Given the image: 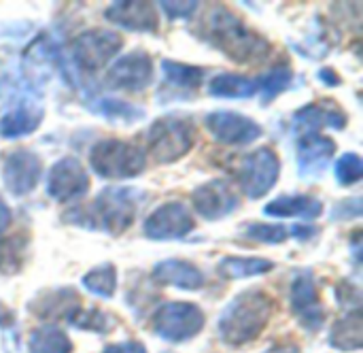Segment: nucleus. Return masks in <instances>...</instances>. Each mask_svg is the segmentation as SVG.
Returning a JSON list of instances; mask_svg holds the SVG:
<instances>
[{"label": "nucleus", "mask_w": 363, "mask_h": 353, "mask_svg": "<svg viewBox=\"0 0 363 353\" xmlns=\"http://www.w3.org/2000/svg\"><path fill=\"white\" fill-rule=\"evenodd\" d=\"M204 38L236 64H257L270 55V43L230 9L213 6L202 21Z\"/></svg>", "instance_id": "obj_1"}, {"label": "nucleus", "mask_w": 363, "mask_h": 353, "mask_svg": "<svg viewBox=\"0 0 363 353\" xmlns=\"http://www.w3.org/2000/svg\"><path fill=\"white\" fill-rule=\"evenodd\" d=\"M274 313V300L264 290H247L240 292L221 313L217 330L219 339L230 347H240L255 341L266 326L270 324Z\"/></svg>", "instance_id": "obj_2"}, {"label": "nucleus", "mask_w": 363, "mask_h": 353, "mask_svg": "<svg viewBox=\"0 0 363 353\" xmlns=\"http://www.w3.org/2000/svg\"><path fill=\"white\" fill-rule=\"evenodd\" d=\"M143 202H145V194L138 188H106L96 196V200L89 207L66 213V215H74V217H66V222L74 224L77 219L85 217L81 226L87 230L121 234L134 224Z\"/></svg>", "instance_id": "obj_3"}, {"label": "nucleus", "mask_w": 363, "mask_h": 353, "mask_svg": "<svg viewBox=\"0 0 363 353\" xmlns=\"http://www.w3.org/2000/svg\"><path fill=\"white\" fill-rule=\"evenodd\" d=\"M196 145V124L187 115H166L153 121L147 132V147L157 164H172L185 158Z\"/></svg>", "instance_id": "obj_4"}, {"label": "nucleus", "mask_w": 363, "mask_h": 353, "mask_svg": "<svg viewBox=\"0 0 363 353\" xmlns=\"http://www.w3.org/2000/svg\"><path fill=\"white\" fill-rule=\"evenodd\" d=\"M91 170L108 181H125L138 177L147 166V156L140 147L119 139L98 141L89 151Z\"/></svg>", "instance_id": "obj_5"}, {"label": "nucleus", "mask_w": 363, "mask_h": 353, "mask_svg": "<svg viewBox=\"0 0 363 353\" xmlns=\"http://www.w3.org/2000/svg\"><path fill=\"white\" fill-rule=\"evenodd\" d=\"M281 160L274 149L259 147L245 158L238 160L234 168V177L242 190V194L251 200L264 198L279 181Z\"/></svg>", "instance_id": "obj_6"}, {"label": "nucleus", "mask_w": 363, "mask_h": 353, "mask_svg": "<svg viewBox=\"0 0 363 353\" xmlns=\"http://www.w3.org/2000/svg\"><path fill=\"white\" fill-rule=\"evenodd\" d=\"M204 324L206 317L194 303H164L151 320L153 332L168 343H187L196 339Z\"/></svg>", "instance_id": "obj_7"}, {"label": "nucleus", "mask_w": 363, "mask_h": 353, "mask_svg": "<svg viewBox=\"0 0 363 353\" xmlns=\"http://www.w3.org/2000/svg\"><path fill=\"white\" fill-rule=\"evenodd\" d=\"M196 228L194 213L187 205L170 200L160 205L143 226V234L151 241H181L189 237Z\"/></svg>", "instance_id": "obj_8"}, {"label": "nucleus", "mask_w": 363, "mask_h": 353, "mask_svg": "<svg viewBox=\"0 0 363 353\" xmlns=\"http://www.w3.org/2000/svg\"><path fill=\"white\" fill-rule=\"evenodd\" d=\"M2 185L11 196H28L43 177V160L32 149L9 151L2 160Z\"/></svg>", "instance_id": "obj_9"}, {"label": "nucleus", "mask_w": 363, "mask_h": 353, "mask_svg": "<svg viewBox=\"0 0 363 353\" xmlns=\"http://www.w3.org/2000/svg\"><path fill=\"white\" fill-rule=\"evenodd\" d=\"M121 45V36L113 30H87L72 40V58L85 70H100L119 53Z\"/></svg>", "instance_id": "obj_10"}, {"label": "nucleus", "mask_w": 363, "mask_h": 353, "mask_svg": "<svg viewBox=\"0 0 363 353\" xmlns=\"http://www.w3.org/2000/svg\"><path fill=\"white\" fill-rule=\"evenodd\" d=\"M153 60L147 51L134 49L115 60L106 70V85L123 92H143L153 83Z\"/></svg>", "instance_id": "obj_11"}, {"label": "nucleus", "mask_w": 363, "mask_h": 353, "mask_svg": "<svg viewBox=\"0 0 363 353\" xmlns=\"http://www.w3.org/2000/svg\"><path fill=\"white\" fill-rule=\"evenodd\" d=\"M204 124L215 141L232 147L251 145L264 134V128L255 119L236 111H213L204 117Z\"/></svg>", "instance_id": "obj_12"}, {"label": "nucleus", "mask_w": 363, "mask_h": 353, "mask_svg": "<svg viewBox=\"0 0 363 353\" xmlns=\"http://www.w3.org/2000/svg\"><path fill=\"white\" fill-rule=\"evenodd\" d=\"M87 192H89V175L77 158L66 156L51 166L47 177V194L55 202L79 200Z\"/></svg>", "instance_id": "obj_13"}, {"label": "nucleus", "mask_w": 363, "mask_h": 353, "mask_svg": "<svg viewBox=\"0 0 363 353\" xmlns=\"http://www.w3.org/2000/svg\"><path fill=\"white\" fill-rule=\"evenodd\" d=\"M191 205L198 215H202L208 222H217V219L232 215L238 209L240 198L228 181L215 179V181H206L194 190Z\"/></svg>", "instance_id": "obj_14"}, {"label": "nucleus", "mask_w": 363, "mask_h": 353, "mask_svg": "<svg viewBox=\"0 0 363 353\" xmlns=\"http://www.w3.org/2000/svg\"><path fill=\"white\" fill-rule=\"evenodd\" d=\"M291 309L298 315L300 324L308 330H319L325 322V311L319 300V292L315 279L308 271H302L294 277L289 290Z\"/></svg>", "instance_id": "obj_15"}, {"label": "nucleus", "mask_w": 363, "mask_h": 353, "mask_svg": "<svg viewBox=\"0 0 363 353\" xmlns=\"http://www.w3.org/2000/svg\"><path fill=\"white\" fill-rule=\"evenodd\" d=\"M43 117L45 111L34 96L11 98L9 111L0 117V136L9 141L28 136L43 124Z\"/></svg>", "instance_id": "obj_16"}, {"label": "nucleus", "mask_w": 363, "mask_h": 353, "mask_svg": "<svg viewBox=\"0 0 363 353\" xmlns=\"http://www.w3.org/2000/svg\"><path fill=\"white\" fill-rule=\"evenodd\" d=\"M336 153V143L325 134H304L298 141V173L306 181L319 179L328 166L332 156Z\"/></svg>", "instance_id": "obj_17"}, {"label": "nucleus", "mask_w": 363, "mask_h": 353, "mask_svg": "<svg viewBox=\"0 0 363 353\" xmlns=\"http://www.w3.org/2000/svg\"><path fill=\"white\" fill-rule=\"evenodd\" d=\"M151 277L160 286L177 288V290H183V292H198L206 283L204 273L196 264H191L187 260H181V258H168V260L157 262L153 266Z\"/></svg>", "instance_id": "obj_18"}, {"label": "nucleus", "mask_w": 363, "mask_h": 353, "mask_svg": "<svg viewBox=\"0 0 363 353\" xmlns=\"http://www.w3.org/2000/svg\"><path fill=\"white\" fill-rule=\"evenodd\" d=\"M104 17L130 32H155L160 28V17L149 2H113Z\"/></svg>", "instance_id": "obj_19"}, {"label": "nucleus", "mask_w": 363, "mask_h": 353, "mask_svg": "<svg viewBox=\"0 0 363 353\" xmlns=\"http://www.w3.org/2000/svg\"><path fill=\"white\" fill-rule=\"evenodd\" d=\"M79 300H81L79 294L70 288L49 290L30 303V311L38 320H66V322H70V317L81 309Z\"/></svg>", "instance_id": "obj_20"}, {"label": "nucleus", "mask_w": 363, "mask_h": 353, "mask_svg": "<svg viewBox=\"0 0 363 353\" xmlns=\"http://www.w3.org/2000/svg\"><path fill=\"white\" fill-rule=\"evenodd\" d=\"M323 202L315 196H279L264 207L268 217H296V219H317L323 215Z\"/></svg>", "instance_id": "obj_21"}, {"label": "nucleus", "mask_w": 363, "mask_h": 353, "mask_svg": "<svg viewBox=\"0 0 363 353\" xmlns=\"http://www.w3.org/2000/svg\"><path fill=\"white\" fill-rule=\"evenodd\" d=\"M274 268L272 260L266 258H253V256H230L219 260L217 264V273L221 279L225 281H238V279H249V277H259L266 275Z\"/></svg>", "instance_id": "obj_22"}, {"label": "nucleus", "mask_w": 363, "mask_h": 353, "mask_svg": "<svg viewBox=\"0 0 363 353\" xmlns=\"http://www.w3.org/2000/svg\"><path fill=\"white\" fill-rule=\"evenodd\" d=\"M208 94L215 98H251L257 94V81L236 72H219L208 81Z\"/></svg>", "instance_id": "obj_23"}, {"label": "nucleus", "mask_w": 363, "mask_h": 353, "mask_svg": "<svg viewBox=\"0 0 363 353\" xmlns=\"http://www.w3.org/2000/svg\"><path fill=\"white\" fill-rule=\"evenodd\" d=\"M328 343L334 349H338V352H359L363 343V328L359 311H353V313H347L345 317H340L332 326Z\"/></svg>", "instance_id": "obj_24"}, {"label": "nucleus", "mask_w": 363, "mask_h": 353, "mask_svg": "<svg viewBox=\"0 0 363 353\" xmlns=\"http://www.w3.org/2000/svg\"><path fill=\"white\" fill-rule=\"evenodd\" d=\"M294 124H296V128H300V132L315 134L321 126H330L334 130H340V128H345L347 119L340 111H328L321 104H308V107L296 111Z\"/></svg>", "instance_id": "obj_25"}, {"label": "nucleus", "mask_w": 363, "mask_h": 353, "mask_svg": "<svg viewBox=\"0 0 363 353\" xmlns=\"http://www.w3.org/2000/svg\"><path fill=\"white\" fill-rule=\"evenodd\" d=\"M162 75H164L166 85H170L172 89H183V92H196L204 81V68L174 62V60L162 62Z\"/></svg>", "instance_id": "obj_26"}, {"label": "nucleus", "mask_w": 363, "mask_h": 353, "mask_svg": "<svg viewBox=\"0 0 363 353\" xmlns=\"http://www.w3.org/2000/svg\"><path fill=\"white\" fill-rule=\"evenodd\" d=\"M30 353H72V343L68 335L55 326L36 328L28 341Z\"/></svg>", "instance_id": "obj_27"}, {"label": "nucleus", "mask_w": 363, "mask_h": 353, "mask_svg": "<svg viewBox=\"0 0 363 353\" xmlns=\"http://www.w3.org/2000/svg\"><path fill=\"white\" fill-rule=\"evenodd\" d=\"M94 111L98 115H102L108 121H117V124H136L145 117V109L125 102L121 98H100L94 102Z\"/></svg>", "instance_id": "obj_28"}, {"label": "nucleus", "mask_w": 363, "mask_h": 353, "mask_svg": "<svg viewBox=\"0 0 363 353\" xmlns=\"http://www.w3.org/2000/svg\"><path fill=\"white\" fill-rule=\"evenodd\" d=\"M83 288L98 298H113L117 290V268L113 264H100L87 271L81 279Z\"/></svg>", "instance_id": "obj_29"}, {"label": "nucleus", "mask_w": 363, "mask_h": 353, "mask_svg": "<svg viewBox=\"0 0 363 353\" xmlns=\"http://www.w3.org/2000/svg\"><path fill=\"white\" fill-rule=\"evenodd\" d=\"M291 81H294V72L287 66L274 68V70L266 72L264 77H259L257 79V92H262V102L264 104L272 102L277 96H281L285 89H289Z\"/></svg>", "instance_id": "obj_30"}, {"label": "nucleus", "mask_w": 363, "mask_h": 353, "mask_svg": "<svg viewBox=\"0 0 363 353\" xmlns=\"http://www.w3.org/2000/svg\"><path fill=\"white\" fill-rule=\"evenodd\" d=\"M242 234L255 243H266V245H281L287 241V228L281 226V224H259V222H253V224H247L242 228Z\"/></svg>", "instance_id": "obj_31"}, {"label": "nucleus", "mask_w": 363, "mask_h": 353, "mask_svg": "<svg viewBox=\"0 0 363 353\" xmlns=\"http://www.w3.org/2000/svg\"><path fill=\"white\" fill-rule=\"evenodd\" d=\"M23 239H0V273H17L23 262Z\"/></svg>", "instance_id": "obj_32"}, {"label": "nucleus", "mask_w": 363, "mask_h": 353, "mask_svg": "<svg viewBox=\"0 0 363 353\" xmlns=\"http://www.w3.org/2000/svg\"><path fill=\"white\" fill-rule=\"evenodd\" d=\"M336 179L340 185H355L357 181H362L363 175V160L359 158V153H345L338 158L336 162Z\"/></svg>", "instance_id": "obj_33"}, {"label": "nucleus", "mask_w": 363, "mask_h": 353, "mask_svg": "<svg viewBox=\"0 0 363 353\" xmlns=\"http://www.w3.org/2000/svg\"><path fill=\"white\" fill-rule=\"evenodd\" d=\"M70 326L79 328V330H91V332H106L111 328V315L98 311V309H79L70 322Z\"/></svg>", "instance_id": "obj_34"}, {"label": "nucleus", "mask_w": 363, "mask_h": 353, "mask_svg": "<svg viewBox=\"0 0 363 353\" xmlns=\"http://www.w3.org/2000/svg\"><path fill=\"white\" fill-rule=\"evenodd\" d=\"M200 2H160V9L170 17V19H185L196 13Z\"/></svg>", "instance_id": "obj_35"}, {"label": "nucleus", "mask_w": 363, "mask_h": 353, "mask_svg": "<svg viewBox=\"0 0 363 353\" xmlns=\"http://www.w3.org/2000/svg\"><path fill=\"white\" fill-rule=\"evenodd\" d=\"M362 215V200L357 196L340 202L334 209V219H351V217H359Z\"/></svg>", "instance_id": "obj_36"}, {"label": "nucleus", "mask_w": 363, "mask_h": 353, "mask_svg": "<svg viewBox=\"0 0 363 353\" xmlns=\"http://www.w3.org/2000/svg\"><path fill=\"white\" fill-rule=\"evenodd\" d=\"M102 353H147L143 343H136V341H125V343H115V345H108Z\"/></svg>", "instance_id": "obj_37"}, {"label": "nucleus", "mask_w": 363, "mask_h": 353, "mask_svg": "<svg viewBox=\"0 0 363 353\" xmlns=\"http://www.w3.org/2000/svg\"><path fill=\"white\" fill-rule=\"evenodd\" d=\"M9 224H11V209H9L6 202L0 198V234L9 228Z\"/></svg>", "instance_id": "obj_38"}, {"label": "nucleus", "mask_w": 363, "mask_h": 353, "mask_svg": "<svg viewBox=\"0 0 363 353\" xmlns=\"http://www.w3.org/2000/svg\"><path fill=\"white\" fill-rule=\"evenodd\" d=\"M319 79H321V83H325V85H332V87L340 83L338 75H336L334 70H330V68H323V70H319Z\"/></svg>", "instance_id": "obj_39"}, {"label": "nucleus", "mask_w": 363, "mask_h": 353, "mask_svg": "<svg viewBox=\"0 0 363 353\" xmlns=\"http://www.w3.org/2000/svg\"><path fill=\"white\" fill-rule=\"evenodd\" d=\"M264 353H300V347L296 343H279V345L270 347L268 352Z\"/></svg>", "instance_id": "obj_40"}, {"label": "nucleus", "mask_w": 363, "mask_h": 353, "mask_svg": "<svg viewBox=\"0 0 363 353\" xmlns=\"http://www.w3.org/2000/svg\"><path fill=\"white\" fill-rule=\"evenodd\" d=\"M313 234H315V230L313 228H308V226H296L294 228V237L296 239H313Z\"/></svg>", "instance_id": "obj_41"}, {"label": "nucleus", "mask_w": 363, "mask_h": 353, "mask_svg": "<svg viewBox=\"0 0 363 353\" xmlns=\"http://www.w3.org/2000/svg\"><path fill=\"white\" fill-rule=\"evenodd\" d=\"M0 311H2V305H0Z\"/></svg>", "instance_id": "obj_42"}]
</instances>
